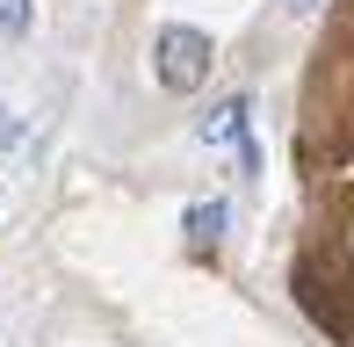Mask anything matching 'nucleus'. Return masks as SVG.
I'll return each instance as SVG.
<instances>
[{"instance_id":"nucleus-2","label":"nucleus","mask_w":354,"mask_h":347,"mask_svg":"<svg viewBox=\"0 0 354 347\" xmlns=\"http://www.w3.org/2000/svg\"><path fill=\"white\" fill-rule=\"evenodd\" d=\"M203 145H224V138H246V94H224V102H210V116L196 123Z\"/></svg>"},{"instance_id":"nucleus-5","label":"nucleus","mask_w":354,"mask_h":347,"mask_svg":"<svg viewBox=\"0 0 354 347\" xmlns=\"http://www.w3.org/2000/svg\"><path fill=\"white\" fill-rule=\"evenodd\" d=\"M347 282H354V261H347Z\"/></svg>"},{"instance_id":"nucleus-1","label":"nucleus","mask_w":354,"mask_h":347,"mask_svg":"<svg viewBox=\"0 0 354 347\" xmlns=\"http://www.w3.org/2000/svg\"><path fill=\"white\" fill-rule=\"evenodd\" d=\"M210 66H217V44L203 37L196 22H167L152 37V73H159L167 94H196L203 80H210Z\"/></svg>"},{"instance_id":"nucleus-3","label":"nucleus","mask_w":354,"mask_h":347,"mask_svg":"<svg viewBox=\"0 0 354 347\" xmlns=\"http://www.w3.org/2000/svg\"><path fill=\"white\" fill-rule=\"evenodd\" d=\"M181 232H188L196 246H217V232H224V203H196V210L181 217Z\"/></svg>"},{"instance_id":"nucleus-6","label":"nucleus","mask_w":354,"mask_h":347,"mask_svg":"<svg viewBox=\"0 0 354 347\" xmlns=\"http://www.w3.org/2000/svg\"><path fill=\"white\" fill-rule=\"evenodd\" d=\"M289 8H304V0H289Z\"/></svg>"},{"instance_id":"nucleus-4","label":"nucleus","mask_w":354,"mask_h":347,"mask_svg":"<svg viewBox=\"0 0 354 347\" xmlns=\"http://www.w3.org/2000/svg\"><path fill=\"white\" fill-rule=\"evenodd\" d=\"M29 15L37 0H0V37H29Z\"/></svg>"}]
</instances>
